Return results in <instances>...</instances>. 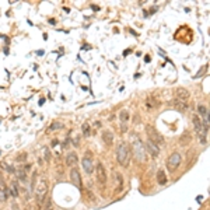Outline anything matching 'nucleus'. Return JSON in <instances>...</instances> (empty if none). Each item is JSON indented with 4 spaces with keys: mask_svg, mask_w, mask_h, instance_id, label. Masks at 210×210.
Wrapping results in <instances>:
<instances>
[{
    "mask_svg": "<svg viewBox=\"0 0 210 210\" xmlns=\"http://www.w3.org/2000/svg\"><path fill=\"white\" fill-rule=\"evenodd\" d=\"M70 179L74 182V185L76 186L81 188V175H80V172H79L77 168H72V170H70Z\"/></svg>",
    "mask_w": 210,
    "mask_h": 210,
    "instance_id": "obj_9",
    "label": "nucleus"
},
{
    "mask_svg": "<svg viewBox=\"0 0 210 210\" xmlns=\"http://www.w3.org/2000/svg\"><path fill=\"white\" fill-rule=\"evenodd\" d=\"M16 174H17V177H18V179H20L21 182H25V181H27V177H25V170H18Z\"/></svg>",
    "mask_w": 210,
    "mask_h": 210,
    "instance_id": "obj_18",
    "label": "nucleus"
},
{
    "mask_svg": "<svg viewBox=\"0 0 210 210\" xmlns=\"http://www.w3.org/2000/svg\"><path fill=\"white\" fill-rule=\"evenodd\" d=\"M81 165H83V168H84V171H86L87 174H91V172L94 171V162H93V158L88 157V155H86V157L81 160Z\"/></svg>",
    "mask_w": 210,
    "mask_h": 210,
    "instance_id": "obj_8",
    "label": "nucleus"
},
{
    "mask_svg": "<svg viewBox=\"0 0 210 210\" xmlns=\"http://www.w3.org/2000/svg\"><path fill=\"white\" fill-rule=\"evenodd\" d=\"M48 182H46V179L45 178H42L39 181V184L37 186V192H35V198H37V203H38V206L42 204V202L45 200V198H46V193H48Z\"/></svg>",
    "mask_w": 210,
    "mask_h": 210,
    "instance_id": "obj_3",
    "label": "nucleus"
},
{
    "mask_svg": "<svg viewBox=\"0 0 210 210\" xmlns=\"http://www.w3.org/2000/svg\"><path fill=\"white\" fill-rule=\"evenodd\" d=\"M81 130H83V135H84L86 137H88L90 135H91V129H90V125H88V123H83V126H81Z\"/></svg>",
    "mask_w": 210,
    "mask_h": 210,
    "instance_id": "obj_16",
    "label": "nucleus"
},
{
    "mask_svg": "<svg viewBox=\"0 0 210 210\" xmlns=\"http://www.w3.org/2000/svg\"><path fill=\"white\" fill-rule=\"evenodd\" d=\"M132 158V153H130V147L126 143H121L116 149V161L119 162L122 167H128Z\"/></svg>",
    "mask_w": 210,
    "mask_h": 210,
    "instance_id": "obj_1",
    "label": "nucleus"
},
{
    "mask_svg": "<svg viewBox=\"0 0 210 210\" xmlns=\"http://www.w3.org/2000/svg\"><path fill=\"white\" fill-rule=\"evenodd\" d=\"M63 128V125L62 123H59V122H55V123H52V126L49 128L50 130H56V129H62Z\"/></svg>",
    "mask_w": 210,
    "mask_h": 210,
    "instance_id": "obj_22",
    "label": "nucleus"
},
{
    "mask_svg": "<svg viewBox=\"0 0 210 210\" xmlns=\"http://www.w3.org/2000/svg\"><path fill=\"white\" fill-rule=\"evenodd\" d=\"M95 172H97V179L99 182V185H104L106 184V171L102 162H97V167H95Z\"/></svg>",
    "mask_w": 210,
    "mask_h": 210,
    "instance_id": "obj_6",
    "label": "nucleus"
},
{
    "mask_svg": "<svg viewBox=\"0 0 210 210\" xmlns=\"http://www.w3.org/2000/svg\"><path fill=\"white\" fill-rule=\"evenodd\" d=\"M144 150H146V151H147L149 154H150L153 158H157V157L160 155V147H157V146L154 144V143H151L150 140H147Z\"/></svg>",
    "mask_w": 210,
    "mask_h": 210,
    "instance_id": "obj_7",
    "label": "nucleus"
},
{
    "mask_svg": "<svg viewBox=\"0 0 210 210\" xmlns=\"http://www.w3.org/2000/svg\"><path fill=\"white\" fill-rule=\"evenodd\" d=\"M10 193L13 195L14 198H17L18 196V189H17V185H16V182L13 181V184H11V186H10Z\"/></svg>",
    "mask_w": 210,
    "mask_h": 210,
    "instance_id": "obj_19",
    "label": "nucleus"
},
{
    "mask_svg": "<svg viewBox=\"0 0 210 210\" xmlns=\"http://www.w3.org/2000/svg\"><path fill=\"white\" fill-rule=\"evenodd\" d=\"M189 140H191V136H189V133L186 132L185 135H184V139H181V143H182V144H185V143H188Z\"/></svg>",
    "mask_w": 210,
    "mask_h": 210,
    "instance_id": "obj_24",
    "label": "nucleus"
},
{
    "mask_svg": "<svg viewBox=\"0 0 210 210\" xmlns=\"http://www.w3.org/2000/svg\"><path fill=\"white\" fill-rule=\"evenodd\" d=\"M115 175H116V179H118V188L115 189V192H116V193H119L122 189H123V177H122L119 172H116Z\"/></svg>",
    "mask_w": 210,
    "mask_h": 210,
    "instance_id": "obj_15",
    "label": "nucleus"
},
{
    "mask_svg": "<svg viewBox=\"0 0 210 210\" xmlns=\"http://www.w3.org/2000/svg\"><path fill=\"white\" fill-rule=\"evenodd\" d=\"M146 133H147V136H149V140H150L151 143H154L157 147L164 144V137H162L161 133L155 129L154 126L147 125V126H146Z\"/></svg>",
    "mask_w": 210,
    "mask_h": 210,
    "instance_id": "obj_2",
    "label": "nucleus"
},
{
    "mask_svg": "<svg viewBox=\"0 0 210 210\" xmlns=\"http://www.w3.org/2000/svg\"><path fill=\"white\" fill-rule=\"evenodd\" d=\"M172 105H174V106L177 108L178 111H182V112L188 109V102H186V101H181V99H174V101H172Z\"/></svg>",
    "mask_w": 210,
    "mask_h": 210,
    "instance_id": "obj_13",
    "label": "nucleus"
},
{
    "mask_svg": "<svg viewBox=\"0 0 210 210\" xmlns=\"http://www.w3.org/2000/svg\"><path fill=\"white\" fill-rule=\"evenodd\" d=\"M102 140H104L105 144L112 146V143H113V135H112V132H109V130H104V132H102Z\"/></svg>",
    "mask_w": 210,
    "mask_h": 210,
    "instance_id": "obj_12",
    "label": "nucleus"
},
{
    "mask_svg": "<svg viewBox=\"0 0 210 210\" xmlns=\"http://www.w3.org/2000/svg\"><path fill=\"white\" fill-rule=\"evenodd\" d=\"M25 158H27V154H20L18 158H17V161H24Z\"/></svg>",
    "mask_w": 210,
    "mask_h": 210,
    "instance_id": "obj_25",
    "label": "nucleus"
},
{
    "mask_svg": "<svg viewBox=\"0 0 210 210\" xmlns=\"http://www.w3.org/2000/svg\"><path fill=\"white\" fill-rule=\"evenodd\" d=\"M125 130H128V126H125V123H122V132H125Z\"/></svg>",
    "mask_w": 210,
    "mask_h": 210,
    "instance_id": "obj_26",
    "label": "nucleus"
},
{
    "mask_svg": "<svg viewBox=\"0 0 210 210\" xmlns=\"http://www.w3.org/2000/svg\"><path fill=\"white\" fill-rule=\"evenodd\" d=\"M175 99H181V101H186L188 98L191 97V93L186 88H177L175 90Z\"/></svg>",
    "mask_w": 210,
    "mask_h": 210,
    "instance_id": "obj_10",
    "label": "nucleus"
},
{
    "mask_svg": "<svg viewBox=\"0 0 210 210\" xmlns=\"http://www.w3.org/2000/svg\"><path fill=\"white\" fill-rule=\"evenodd\" d=\"M0 165H1V168H6L8 172H16V171H14V168H13V167H10V165H7L6 162H1Z\"/></svg>",
    "mask_w": 210,
    "mask_h": 210,
    "instance_id": "obj_23",
    "label": "nucleus"
},
{
    "mask_svg": "<svg viewBox=\"0 0 210 210\" xmlns=\"http://www.w3.org/2000/svg\"><path fill=\"white\" fill-rule=\"evenodd\" d=\"M181 161H182V155L179 153H177V151L172 153L170 157H168V160H167V168H168V171H171V172L177 171Z\"/></svg>",
    "mask_w": 210,
    "mask_h": 210,
    "instance_id": "obj_5",
    "label": "nucleus"
},
{
    "mask_svg": "<svg viewBox=\"0 0 210 210\" xmlns=\"http://www.w3.org/2000/svg\"><path fill=\"white\" fill-rule=\"evenodd\" d=\"M132 149H133V154H135V157H136V160L139 161H144V147L142 144V142H140V139L136 137V135H133V139H132Z\"/></svg>",
    "mask_w": 210,
    "mask_h": 210,
    "instance_id": "obj_4",
    "label": "nucleus"
},
{
    "mask_svg": "<svg viewBox=\"0 0 210 210\" xmlns=\"http://www.w3.org/2000/svg\"><path fill=\"white\" fill-rule=\"evenodd\" d=\"M119 118H121L122 123H125V122H128V121H129L130 115H129V112H128V111H122V112L119 113Z\"/></svg>",
    "mask_w": 210,
    "mask_h": 210,
    "instance_id": "obj_17",
    "label": "nucleus"
},
{
    "mask_svg": "<svg viewBox=\"0 0 210 210\" xmlns=\"http://www.w3.org/2000/svg\"><path fill=\"white\" fill-rule=\"evenodd\" d=\"M79 162V158H77V154L76 153H69L66 155V164L69 165V167H73L74 168V165Z\"/></svg>",
    "mask_w": 210,
    "mask_h": 210,
    "instance_id": "obj_11",
    "label": "nucleus"
},
{
    "mask_svg": "<svg viewBox=\"0 0 210 210\" xmlns=\"http://www.w3.org/2000/svg\"><path fill=\"white\" fill-rule=\"evenodd\" d=\"M46 210H52V209H50V207H49V209H48V207H46Z\"/></svg>",
    "mask_w": 210,
    "mask_h": 210,
    "instance_id": "obj_27",
    "label": "nucleus"
},
{
    "mask_svg": "<svg viewBox=\"0 0 210 210\" xmlns=\"http://www.w3.org/2000/svg\"><path fill=\"white\" fill-rule=\"evenodd\" d=\"M7 199V189H0V202H4Z\"/></svg>",
    "mask_w": 210,
    "mask_h": 210,
    "instance_id": "obj_21",
    "label": "nucleus"
},
{
    "mask_svg": "<svg viewBox=\"0 0 210 210\" xmlns=\"http://www.w3.org/2000/svg\"><path fill=\"white\" fill-rule=\"evenodd\" d=\"M198 111H199V113H200V115H202L203 118H204V116H207V115H209V113H207V108H206V106H204V105H199V106H198Z\"/></svg>",
    "mask_w": 210,
    "mask_h": 210,
    "instance_id": "obj_20",
    "label": "nucleus"
},
{
    "mask_svg": "<svg viewBox=\"0 0 210 210\" xmlns=\"http://www.w3.org/2000/svg\"><path fill=\"white\" fill-rule=\"evenodd\" d=\"M157 182H158V185H165L168 182L164 170H158V172H157Z\"/></svg>",
    "mask_w": 210,
    "mask_h": 210,
    "instance_id": "obj_14",
    "label": "nucleus"
}]
</instances>
